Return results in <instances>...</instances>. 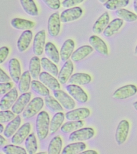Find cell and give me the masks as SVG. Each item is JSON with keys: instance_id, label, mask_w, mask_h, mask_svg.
<instances>
[{"instance_id": "1", "label": "cell", "mask_w": 137, "mask_h": 154, "mask_svg": "<svg viewBox=\"0 0 137 154\" xmlns=\"http://www.w3.org/2000/svg\"><path fill=\"white\" fill-rule=\"evenodd\" d=\"M50 117L47 112L42 111L38 114L36 120V130L40 140L45 139L48 134Z\"/></svg>"}, {"instance_id": "2", "label": "cell", "mask_w": 137, "mask_h": 154, "mask_svg": "<svg viewBox=\"0 0 137 154\" xmlns=\"http://www.w3.org/2000/svg\"><path fill=\"white\" fill-rule=\"evenodd\" d=\"M44 105V100L41 97H36L33 98L30 102L23 113L24 119H31L41 110Z\"/></svg>"}, {"instance_id": "3", "label": "cell", "mask_w": 137, "mask_h": 154, "mask_svg": "<svg viewBox=\"0 0 137 154\" xmlns=\"http://www.w3.org/2000/svg\"><path fill=\"white\" fill-rule=\"evenodd\" d=\"M95 134L94 130L92 128H84L72 132L69 136V140L72 142L89 140L94 137Z\"/></svg>"}, {"instance_id": "4", "label": "cell", "mask_w": 137, "mask_h": 154, "mask_svg": "<svg viewBox=\"0 0 137 154\" xmlns=\"http://www.w3.org/2000/svg\"><path fill=\"white\" fill-rule=\"evenodd\" d=\"M129 122L126 120L120 121L117 127L115 138L119 145L124 144L127 140L129 131Z\"/></svg>"}, {"instance_id": "5", "label": "cell", "mask_w": 137, "mask_h": 154, "mask_svg": "<svg viewBox=\"0 0 137 154\" xmlns=\"http://www.w3.org/2000/svg\"><path fill=\"white\" fill-rule=\"evenodd\" d=\"M137 93V87L133 84H129L115 90L113 94V97L116 100H126L134 96Z\"/></svg>"}, {"instance_id": "6", "label": "cell", "mask_w": 137, "mask_h": 154, "mask_svg": "<svg viewBox=\"0 0 137 154\" xmlns=\"http://www.w3.org/2000/svg\"><path fill=\"white\" fill-rule=\"evenodd\" d=\"M83 11L80 7H72L65 10L61 13L60 18L62 23H67L77 20L82 15Z\"/></svg>"}, {"instance_id": "7", "label": "cell", "mask_w": 137, "mask_h": 154, "mask_svg": "<svg viewBox=\"0 0 137 154\" xmlns=\"http://www.w3.org/2000/svg\"><path fill=\"white\" fill-rule=\"evenodd\" d=\"M61 18L58 12L51 14L48 23V31L49 35L52 37H56L58 35L61 30Z\"/></svg>"}, {"instance_id": "8", "label": "cell", "mask_w": 137, "mask_h": 154, "mask_svg": "<svg viewBox=\"0 0 137 154\" xmlns=\"http://www.w3.org/2000/svg\"><path fill=\"white\" fill-rule=\"evenodd\" d=\"M67 91L78 102L85 103L88 100V96L86 93L79 85L70 84L66 87Z\"/></svg>"}, {"instance_id": "9", "label": "cell", "mask_w": 137, "mask_h": 154, "mask_svg": "<svg viewBox=\"0 0 137 154\" xmlns=\"http://www.w3.org/2000/svg\"><path fill=\"white\" fill-rule=\"evenodd\" d=\"M46 33L45 30L37 32L33 40V51L35 55L40 56L43 54L45 47Z\"/></svg>"}, {"instance_id": "10", "label": "cell", "mask_w": 137, "mask_h": 154, "mask_svg": "<svg viewBox=\"0 0 137 154\" xmlns=\"http://www.w3.org/2000/svg\"><path fill=\"white\" fill-rule=\"evenodd\" d=\"M54 95L66 109L70 110L75 107V103L74 100L64 91L59 90H55L54 91Z\"/></svg>"}, {"instance_id": "11", "label": "cell", "mask_w": 137, "mask_h": 154, "mask_svg": "<svg viewBox=\"0 0 137 154\" xmlns=\"http://www.w3.org/2000/svg\"><path fill=\"white\" fill-rule=\"evenodd\" d=\"M18 96L16 88L11 90L7 93L1 99L0 102V108L2 110H8L16 101Z\"/></svg>"}, {"instance_id": "12", "label": "cell", "mask_w": 137, "mask_h": 154, "mask_svg": "<svg viewBox=\"0 0 137 154\" xmlns=\"http://www.w3.org/2000/svg\"><path fill=\"white\" fill-rule=\"evenodd\" d=\"M31 128V125L29 122L23 125L13 136L11 139L12 143L16 145L22 144L29 134Z\"/></svg>"}, {"instance_id": "13", "label": "cell", "mask_w": 137, "mask_h": 154, "mask_svg": "<svg viewBox=\"0 0 137 154\" xmlns=\"http://www.w3.org/2000/svg\"><path fill=\"white\" fill-rule=\"evenodd\" d=\"M89 43L92 48L101 55L107 56L108 54L107 46L105 42L99 37L93 35L89 38Z\"/></svg>"}, {"instance_id": "14", "label": "cell", "mask_w": 137, "mask_h": 154, "mask_svg": "<svg viewBox=\"0 0 137 154\" xmlns=\"http://www.w3.org/2000/svg\"><path fill=\"white\" fill-rule=\"evenodd\" d=\"M110 17L107 12L103 13L97 19L92 27V31L95 34H100L105 29L109 23Z\"/></svg>"}, {"instance_id": "15", "label": "cell", "mask_w": 137, "mask_h": 154, "mask_svg": "<svg viewBox=\"0 0 137 154\" xmlns=\"http://www.w3.org/2000/svg\"><path fill=\"white\" fill-rule=\"evenodd\" d=\"M90 115V111L88 108H81L70 111L66 113V117L70 121H78L85 119Z\"/></svg>"}, {"instance_id": "16", "label": "cell", "mask_w": 137, "mask_h": 154, "mask_svg": "<svg viewBox=\"0 0 137 154\" xmlns=\"http://www.w3.org/2000/svg\"><path fill=\"white\" fill-rule=\"evenodd\" d=\"M32 93L26 92L20 96L12 107V111L14 114H21L31 99Z\"/></svg>"}, {"instance_id": "17", "label": "cell", "mask_w": 137, "mask_h": 154, "mask_svg": "<svg viewBox=\"0 0 137 154\" xmlns=\"http://www.w3.org/2000/svg\"><path fill=\"white\" fill-rule=\"evenodd\" d=\"M74 70V65L70 60L66 61L58 75V79L62 84H66L70 78Z\"/></svg>"}, {"instance_id": "18", "label": "cell", "mask_w": 137, "mask_h": 154, "mask_svg": "<svg viewBox=\"0 0 137 154\" xmlns=\"http://www.w3.org/2000/svg\"><path fill=\"white\" fill-rule=\"evenodd\" d=\"M39 78L43 84L53 91L59 90L61 88V85L57 79L47 72H42L40 73Z\"/></svg>"}, {"instance_id": "19", "label": "cell", "mask_w": 137, "mask_h": 154, "mask_svg": "<svg viewBox=\"0 0 137 154\" xmlns=\"http://www.w3.org/2000/svg\"><path fill=\"white\" fill-rule=\"evenodd\" d=\"M33 38V33L30 30L24 31L20 36L17 42V47L19 51L22 53L29 48Z\"/></svg>"}, {"instance_id": "20", "label": "cell", "mask_w": 137, "mask_h": 154, "mask_svg": "<svg viewBox=\"0 0 137 154\" xmlns=\"http://www.w3.org/2000/svg\"><path fill=\"white\" fill-rule=\"evenodd\" d=\"M9 74L13 81L18 84L21 75V68L20 63L16 58L10 60L8 65Z\"/></svg>"}, {"instance_id": "21", "label": "cell", "mask_w": 137, "mask_h": 154, "mask_svg": "<svg viewBox=\"0 0 137 154\" xmlns=\"http://www.w3.org/2000/svg\"><path fill=\"white\" fill-rule=\"evenodd\" d=\"M92 46L85 45L80 47L73 53L71 55V60L74 62H79L83 60L93 51Z\"/></svg>"}, {"instance_id": "22", "label": "cell", "mask_w": 137, "mask_h": 154, "mask_svg": "<svg viewBox=\"0 0 137 154\" xmlns=\"http://www.w3.org/2000/svg\"><path fill=\"white\" fill-rule=\"evenodd\" d=\"M75 43L73 40H67L62 45L60 51V56L61 60L63 62H66L68 60L73 54Z\"/></svg>"}, {"instance_id": "23", "label": "cell", "mask_w": 137, "mask_h": 154, "mask_svg": "<svg viewBox=\"0 0 137 154\" xmlns=\"http://www.w3.org/2000/svg\"><path fill=\"white\" fill-rule=\"evenodd\" d=\"M123 24V20L117 18L110 22L103 32L104 37H111L122 27Z\"/></svg>"}, {"instance_id": "24", "label": "cell", "mask_w": 137, "mask_h": 154, "mask_svg": "<svg viewBox=\"0 0 137 154\" xmlns=\"http://www.w3.org/2000/svg\"><path fill=\"white\" fill-rule=\"evenodd\" d=\"M91 77L86 73H78L73 75L70 78L69 83L75 85H85L89 84L91 81Z\"/></svg>"}, {"instance_id": "25", "label": "cell", "mask_w": 137, "mask_h": 154, "mask_svg": "<svg viewBox=\"0 0 137 154\" xmlns=\"http://www.w3.org/2000/svg\"><path fill=\"white\" fill-rule=\"evenodd\" d=\"M11 24L13 27L17 29L25 31L33 28L35 25L33 21L18 18L13 19Z\"/></svg>"}, {"instance_id": "26", "label": "cell", "mask_w": 137, "mask_h": 154, "mask_svg": "<svg viewBox=\"0 0 137 154\" xmlns=\"http://www.w3.org/2000/svg\"><path fill=\"white\" fill-rule=\"evenodd\" d=\"M86 148V145L83 142H77L67 145L64 148L62 154H76L80 153Z\"/></svg>"}, {"instance_id": "27", "label": "cell", "mask_w": 137, "mask_h": 154, "mask_svg": "<svg viewBox=\"0 0 137 154\" xmlns=\"http://www.w3.org/2000/svg\"><path fill=\"white\" fill-rule=\"evenodd\" d=\"M39 58L37 56L33 57L31 59L29 63V72L33 79H37L39 77L41 72V63Z\"/></svg>"}, {"instance_id": "28", "label": "cell", "mask_w": 137, "mask_h": 154, "mask_svg": "<svg viewBox=\"0 0 137 154\" xmlns=\"http://www.w3.org/2000/svg\"><path fill=\"white\" fill-rule=\"evenodd\" d=\"M45 54L55 63L58 64L60 61V54L54 45L51 42H48L45 47Z\"/></svg>"}, {"instance_id": "29", "label": "cell", "mask_w": 137, "mask_h": 154, "mask_svg": "<svg viewBox=\"0 0 137 154\" xmlns=\"http://www.w3.org/2000/svg\"><path fill=\"white\" fill-rule=\"evenodd\" d=\"M21 123V117L18 116L7 125L4 131V135L7 138H10L20 127Z\"/></svg>"}, {"instance_id": "30", "label": "cell", "mask_w": 137, "mask_h": 154, "mask_svg": "<svg viewBox=\"0 0 137 154\" xmlns=\"http://www.w3.org/2000/svg\"><path fill=\"white\" fill-rule=\"evenodd\" d=\"M20 2L27 14L33 17L38 15V8L33 0H20Z\"/></svg>"}, {"instance_id": "31", "label": "cell", "mask_w": 137, "mask_h": 154, "mask_svg": "<svg viewBox=\"0 0 137 154\" xmlns=\"http://www.w3.org/2000/svg\"><path fill=\"white\" fill-rule=\"evenodd\" d=\"M64 120V114L61 112H59L54 115L50 125V131L51 134H54L58 131Z\"/></svg>"}, {"instance_id": "32", "label": "cell", "mask_w": 137, "mask_h": 154, "mask_svg": "<svg viewBox=\"0 0 137 154\" xmlns=\"http://www.w3.org/2000/svg\"><path fill=\"white\" fill-rule=\"evenodd\" d=\"M129 0H107L103 5L109 11H117L127 7Z\"/></svg>"}, {"instance_id": "33", "label": "cell", "mask_w": 137, "mask_h": 154, "mask_svg": "<svg viewBox=\"0 0 137 154\" xmlns=\"http://www.w3.org/2000/svg\"><path fill=\"white\" fill-rule=\"evenodd\" d=\"M115 15L127 22H133L137 20V14L123 8L115 11Z\"/></svg>"}, {"instance_id": "34", "label": "cell", "mask_w": 137, "mask_h": 154, "mask_svg": "<svg viewBox=\"0 0 137 154\" xmlns=\"http://www.w3.org/2000/svg\"><path fill=\"white\" fill-rule=\"evenodd\" d=\"M31 80V75L29 71H26L20 78L18 88L21 93H24L29 90Z\"/></svg>"}, {"instance_id": "35", "label": "cell", "mask_w": 137, "mask_h": 154, "mask_svg": "<svg viewBox=\"0 0 137 154\" xmlns=\"http://www.w3.org/2000/svg\"><path fill=\"white\" fill-rule=\"evenodd\" d=\"M62 140L59 136L54 137L50 141L48 149V153L60 154L62 147Z\"/></svg>"}, {"instance_id": "36", "label": "cell", "mask_w": 137, "mask_h": 154, "mask_svg": "<svg viewBox=\"0 0 137 154\" xmlns=\"http://www.w3.org/2000/svg\"><path fill=\"white\" fill-rule=\"evenodd\" d=\"M84 125V122L82 120L68 122L62 125L61 131L64 133H68L81 128Z\"/></svg>"}, {"instance_id": "37", "label": "cell", "mask_w": 137, "mask_h": 154, "mask_svg": "<svg viewBox=\"0 0 137 154\" xmlns=\"http://www.w3.org/2000/svg\"><path fill=\"white\" fill-rule=\"evenodd\" d=\"M41 63L42 67L45 70L54 76L56 77L58 75V69L57 66L47 58H42Z\"/></svg>"}, {"instance_id": "38", "label": "cell", "mask_w": 137, "mask_h": 154, "mask_svg": "<svg viewBox=\"0 0 137 154\" xmlns=\"http://www.w3.org/2000/svg\"><path fill=\"white\" fill-rule=\"evenodd\" d=\"M25 146L29 154L35 153L38 150L36 138L34 134L32 133L26 138Z\"/></svg>"}, {"instance_id": "39", "label": "cell", "mask_w": 137, "mask_h": 154, "mask_svg": "<svg viewBox=\"0 0 137 154\" xmlns=\"http://www.w3.org/2000/svg\"><path fill=\"white\" fill-rule=\"evenodd\" d=\"M31 86L32 90L40 96L46 97L50 94L48 89L38 81H32Z\"/></svg>"}, {"instance_id": "40", "label": "cell", "mask_w": 137, "mask_h": 154, "mask_svg": "<svg viewBox=\"0 0 137 154\" xmlns=\"http://www.w3.org/2000/svg\"><path fill=\"white\" fill-rule=\"evenodd\" d=\"M45 105L51 111L59 112L63 110V108L58 102L52 96L48 95L45 98Z\"/></svg>"}, {"instance_id": "41", "label": "cell", "mask_w": 137, "mask_h": 154, "mask_svg": "<svg viewBox=\"0 0 137 154\" xmlns=\"http://www.w3.org/2000/svg\"><path fill=\"white\" fill-rule=\"evenodd\" d=\"M2 150L6 154H27L26 150L24 148L12 144L5 146L2 149Z\"/></svg>"}, {"instance_id": "42", "label": "cell", "mask_w": 137, "mask_h": 154, "mask_svg": "<svg viewBox=\"0 0 137 154\" xmlns=\"http://www.w3.org/2000/svg\"><path fill=\"white\" fill-rule=\"evenodd\" d=\"M15 117L14 113L11 111H1L0 112V122L1 124L9 122L13 120Z\"/></svg>"}, {"instance_id": "43", "label": "cell", "mask_w": 137, "mask_h": 154, "mask_svg": "<svg viewBox=\"0 0 137 154\" xmlns=\"http://www.w3.org/2000/svg\"><path fill=\"white\" fill-rule=\"evenodd\" d=\"M42 1L50 9L53 10H58L61 7L60 0H42Z\"/></svg>"}, {"instance_id": "44", "label": "cell", "mask_w": 137, "mask_h": 154, "mask_svg": "<svg viewBox=\"0 0 137 154\" xmlns=\"http://www.w3.org/2000/svg\"><path fill=\"white\" fill-rule=\"evenodd\" d=\"M84 0H64L62 5L64 8H70L80 4L83 2Z\"/></svg>"}, {"instance_id": "45", "label": "cell", "mask_w": 137, "mask_h": 154, "mask_svg": "<svg viewBox=\"0 0 137 154\" xmlns=\"http://www.w3.org/2000/svg\"><path fill=\"white\" fill-rule=\"evenodd\" d=\"M9 50L8 47L4 46L0 49V63L2 64L6 60L9 55Z\"/></svg>"}, {"instance_id": "46", "label": "cell", "mask_w": 137, "mask_h": 154, "mask_svg": "<svg viewBox=\"0 0 137 154\" xmlns=\"http://www.w3.org/2000/svg\"><path fill=\"white\" fill-rule=\"evenodd\" d=\"M13 84L11 83H1L0 84L1 88V94H4L8 92L12 87Z\"/></svg>"}, {"instance_id": "47", "label": "cell", "mask_w": 137, "mask_h": 154, "mask_svg": "<svg viewBox=\"0 0 137 154\" xmlns=\"http://www.w3.org/2000/svg\"><path fill=\"white\" fill-rule=\"evenodd\" d=\"M11 80V78L2 69H1L0 70V82L1 83H6L8 82Z\"/></svg>"}, {"instance_id": "48", "label": "cell", "mask_w": 137, "mask_h": 154, "mask_svg": "<svg viewBox=\"0 0 137 154\" xmlns=\"http://www.w3.org/2000/svg\"><path fill=\"white\" fill-rule=\"evenodd\" d=\"M81 154H97L98 152L95 150H85V151H83L80 153Z\"/></svg>"}, {"instance_id": "49", "label": "cell", "mask_w": 137, "mask_h": 154, "mask_svg": "<svg viewBox=\"0 0 137 154\" xmlns=\"http://www.w3.org/2000/svg\"><path fill=\"white\" fill-rule=\"evenodd\" d=\"M133 7L135 12L137 14V0H133Z\"/></svg>"}, {"instance_id": "50", "label": "cell", "mask_w": 137, "mask_h": 154, "mask_svg": "<svg viewBox=\"0 0 137 154\" xmlns=\"http://www.w3.org/2000/svg\"><path fill=\"white\" fill-rule=\"evenodd\" d=\"M6 142V140L5 138L3 136L1 135V138H0V145H1V146L3 145Z\"/></svg>"}, {"instance_id": "51", "label": "cell", "mask_w": 137, "mask_h": 154, "mask_svg": "<svg viewBox=\"0 0 137 154\" xmlns=\"http://www.w3.org/2000/svg\"><path fill=\"white\" fill-rule=\"evenodd\" d=\"M3 130H4V127H3V125L1 124L0 125V133H2L3 132Z\"/></svg>"}, {"instance_id": "52", "label": "cell", "mask_w": 137, "mask_h": 154, "mask_svg": "<svg viewBox=\"0 0 137 154\" xmlns=\"http://www.w3.org/2000/svg\"><path fill=\"white\" fill-rule=\"evenodd\" d=\"M133 107L134 109H135V110L137 112V101L133 103Z\"/></svg>"}, {"instance_id": "53", "label": "cell", "mask_w": 137, "mask_h": 154, "mask_svg": "<svg viewBox=\"0 0 137 154\" xmlns=\"http://www.w3.org/2000/svg\"><path fill=\"white\" fill-rule=\"evenodd\" d=\"M107 0H98L99 2L101 3H104Z\"/></svg>"}, {"instance_id": "54", "label": "cell", "mask_w": 137, "mask_h": 154, "mask_svg": "<svg viewBox=\"0 0 137 154\" xmlns=\"http://www.w3.org/2000/svg\"><path fill=\"white\" fill-rule=\"evenodd\" d=\"M135 54L137 55V45L135 47Z\"/></svg>"}, {"instance_id": "55", "label": "cell", "mask_w": 137, "mask_h": 154, "mask_svg": "<svg viewBox=\"0 0 137 154\" xmlns=\"http://www.w3.org/2000/svg\"><path fill=\"white\" fill-rule=\"evenodd\" d=\"M38 154H45L46 153V152H39L38 153Z\"/></svg>"}]
</instances>
